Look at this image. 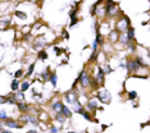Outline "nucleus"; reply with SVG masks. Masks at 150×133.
Returning <instances> with one entry per match:
<instances>
[{
    "mask_svg": "<svg viewBox=\"0 0 150 133\" xmlns=\"http://www.w3.org/2000/svg\"><path fill=\"white\" fill-rule=\"evenodd\" d=\"M127 39H128V41H133L135 40V28L133 27L127 28Z\"/></svg>",
    "mask_w": 150,
    "mask_h": 133,
    "instance_id": "obj_8",
    "label": "nucleus"
},
{
    "mask_svg": "<svg viewBox=\"0 0 150 133\" xmlns=\"http://www.w3.org/2000/svg\"><path fill=\"white\" fill-rule=\"evenodd\" d=\"M5 125L8 128H21V124L16 120H13V119H5Z\"/></svg>",
    "mask_w": 150,
    "mask_h": 133,
    "instance_id": "obj_5",
    "label": "nucleus"
},
{
    "mask_svg": "<svg viewBox=\"0 0 150 133\" xmlns=\"http://www.w3.org/2000/svg\"><path fill=\"white\" fill-rule=\"evenodd\" d=\"M42 45H45V40H44V39H41L40 41H37L35 46H36V47H41Z\"/></svg>",
    "mask_w": 150,
    "mask_h": 133,
    "instance_id": "obj_29",
    "label": "nucleus"
},
{
    "mask_svg": "<svg viewBox=\"0 0 150 133\" xmlns=\"http://www.w3.org/2000/svg\"><path fill=\"white\" fill-rule=\"evenodd\" d=\"M28 1H36V0H28Z\"/></svg>",
    "mask_w": 150,
    "mask_h": 133,
    "instance_id": "obj_39",
    "label": "nucleus"
},
{
    "mask_svg": "<svg viewBox=\"0 0 150 133\" xmlns=\"http://www.w3.org/2000/svg\"><path fill=\"white\" fill-rule=\"evenodd\" d=\"M49 72H50V69H49V68H46V69H45V72L41 74V77H42V79H44V81H48V79H49V77H50Z\"/></svg>",
    "mask_w": 150,
    "mask_h": 133,
    "instance_id": "obj_21",
    "label": "nucleus"
},
{
    "mask_svg": "<svg viewBox=\"0 0 150 133\" xmlns=\"http://www.w3.org/2000/svg\"><path fill=\"white\" fill-rule=\"evenodd\" d=\"M128 99L130 100H136L137 99V92H135V91L128 92Z\"/></svg>",
    "mask_w": 150,
    "mask_h": 133,
    "instance_id": "obj_25",
    "label": "nucleus"
},
{
    "mask_svg": "<svg viewBox=\"0 0 150 133\" xmlns=\"http://www.w3.org/2000/svg\"><path fill=\"white\" fill-rule=\"evenodd\" d=\"M96 50H97V42L94 41V44H92V51H96Z\"/></svg>",
    "mask_w": 150,
    "mask_h": 133,
    "instance_id": "obj_34",
    "label": "nucleus"
},
{
    "mask_svg": "<svg viewBox=\"0 0 150 133\" xmlns=\"http://www.w3.org/2000/svg\"><path fill=\"white\" fill-rule=\"evenodd\" d=\"M10 87H12V90H13V91H18V90H19V82H18V79H17V78H14V79L12 81Z\"/></svg>",
    "mask_w": 150,
    "mask_h": 133,
    "instance_id": "obj_11",
    "label": "nucleus"
},
{
    "mask_svg": "<svg viewBox=\"0 0 150 133\" xmlns=\"http://www.w3.org/2000/svg\"><path fill=\"white\" fill-rule=\"evenodd\" d=\"M95 31H96V39H95V42H97V45H101V44L104 42V39H103V36L100 35V32H99V28H97V23H95Z\"/></svg>",
    "mask_w": 150,
    "mask_h": 133,
    "instance_id": "obj_7",
    "label": "nucleus"
},
{
    "mask_svg": "<svg viewBox=\"0 0 150 133\" xmlns=\"http://www.w3.org/2000/svg\"><path fill=\"white\" fill-rule=\"evenodd\" d=\"M49 132H50V133H59V128H57V127H51V128L49 129Z\"/></svg>",
    "mask_w": 150,
    "mask_h": 133,
    "instance_id": "obj_31",
    "label": "nucleus"
},
{
    "mask_svg": "<svg viewBox=\"0 0 150 133\" xmlns=\"http://www.w3.org/2000/svg\"><path fill=\"white\" fill-rule=\"evenodd\" d=\"M57 120H58L59 123H62V124H63V123L65 122V116H64L62 113H58V114H57Z\"/></svg>",
    "mask_w": 150,
    "mask_h": 133,
    "instance_id": "obj_20",
    "label": "nucleus"
},
{
    "mask_svg": "<svg viewBox=\"0 0 150 133\" xmlns=\"http://www.w3.org/2000/svg\"><path fill=\"white\" fill-rule=\"evenodd\" d=\"M26 122L31 123V124H33V125H39V120H37L35 116H26Z\"/></svg>",
    "mask_w": 150,
    "mask_h": 133,
    "instance_id": "obj_15",
    "label": "nucleus"
},
{
    "mask_svg": "<svg viewBox=\"0 0 150 133\" xmlns=\"http://www.w3.org/2000/svg\"><path fill=\"white\" fill-rule=\"evenodd\" d=\"M48 53H46V51H45V50H41V51H39V54H37V58H39L40 59V60H46V59H48Z\"/></svg>",
    "mask_w": 150,
    "mask_h": 133,
    "instance_id": "obj_13",
    "label": "nucleus"
},
{
    "mask_svg": "<svg viewBox=\"0 0 150 133\" xmlns=\"http://www.w3.org/2000/svg\"><path fill=\"white\" fill-rule=\"evenodd\" d=\"M1 133H12V132H9V131H1Z\"/></svg>",
    "mask_w": 150,
    "mask_h": 133,
    "instance_id": "obj_37",
    "label": "nucleus"
},
{
    "mask_svg": "<svg viewBox=\"0 0 150 133\" xmlns=\"http://www.w3.org/2000/svg\"><path fill=\"white\" fill-rule=\"evenodd\" d=\"M68 133H74V132H68Z\"/></svg>",
    "mask_w": 150,
    "mask_h": 133,
    "instance_id": "obj_40",
    "label": "nucleus"
},
{
    "mask_svg": "<svg viewBox=\"0 0 150 133\" xmlns=\"http://www.w3.org/2000/svg\"><path fill=\"white\" fill-rule=\"evenodd\" d=\"M97 99H99L101 102H104V104H109V102L112 101V95L107 90H103V91L99 92V95H97Z\"/></svg>",
    "mask_w": 150,
    "mask_h": 133,
    "instance_id": "obj_2",
    "label": "nucleus"
},
{
    "mask_svg": "<svg viewBox=\"0 0 150 133\" xmlns=\"http://www.w3.org/2000/svg\"><path fill=\"white\" fill-rule=\"evenodd\" d=\"M77 81L81 83V86L84 87V88H86V87H89L90 86V83H91V78H90V76L86 73V70L84 69L80 74H78V78H77Z\"/></svg>",
    "mask_w": 150,
    "mask_h": 133,
    "instance_id": "obj_1",
    "label": "nucleus"
},
{
    "mask_svg": "<svg viewBox=\"0 0 150 133\" xmlns=\"http://www.w3.org/2000/svg\"><path fill=\"white\" fill-rule=\"evenodd\" d=\"M33 68H35V64H31V65H30V68H28V70H27V77L32 74V72H33Z\"/></svg>",
    "mask_w": 150,
    "mask_h": 133,
    "instance_id": "obj_28",
    "label": "nucleus"
},
{
    "mask_svg": "<svg viewBox=\"0 0 150 133\" xmlns=\"http://www.w3.org/2000/svg\"><path fill=\"white\" fill-rule=\"evenodd\" d=\"M5 102H6V99H4L3 96L0 95V104H5Z\"/></svg>",
    "mask_w": 150,
    "mask_h": 133,
    "instance_id": "obj_35",
    "label": "nucleus"
},
{
    "mask_svg": "<svg viewBox=\"0 0 150 133\" xmlns=\"http://www.w3.org/2000/svg\"><path fill=\"white\" fill-rule=\"evenodd\" d=\"M126 68L128 69V72H136V70H139L140 65H139L136 62H133V60H127V63H126Z\"/></svg>",
    "mask_w": 150,
    "mask_h": 133,
    "instance_id": "obj_3",
    "label": "nucleus"
},
{
    "mask_svg": "<svg viewBox=\"0 0 150 133\" xmlns=\"http://www.w3.org/2000/svg\"><path fill=\"white\" fill-rule=\"evenodd\" d=\"M53 110H55V111H58V113H60V110H62V108H63V104L60 101H57V102H54L53 104Z\"/></svg>",
    "mask_w": 150,
    "mask_h": 133,
    "instance_id": "obj_12",
    "label": "nucleus"
},
{
    "mask_svg": "<svg viewBox=\"0 0 150 133\" xmlns=\"http://www.w3.org/2000/svg\"><path fill=\"white\" fill-rule=\"evenodd\" d=\"M104 74H105V73H104L103 68H101V66H99V68H97V76H96V81H97V82H100L101 85L104 83Z\"/></svg>",
    "mask_w": 150,
    "mask_h": 133,
    "instance_id": "obj_6",
    "label": "nucleus"
},
{
    "mask_svg": "<svg viewBox=\"0 0 150 133\" xmlns=\"http://www.w3.org/2000/svg\"><path fill=\"white\" fill-rule=\"evenodd\" d=\"M63 36H64V39H67V40L69 39V35H68V32H67L65 29H64V31H63Z\"/></svg>",
    "mask_w": 150,
    "mask_h": 133,
    "instance_id": "obj_33",
    "label": "nucleus"
},
{
    "mask_svg": "<svg viewBox=\"0 0 150 133\" xmlns=\"http://www.w3.org/2000/svg\"><path fill=\"white\" fill-rule=\"evenodd\" d=\"M64 99H65V101L68 102V104H76V102L78 101V97L76 95H73L72 92H67L64 95Z\"/></svg>",
    "mask_w": 150,
    "mask_h": 133,
    "instance_id": "obj_4",
    "label": "nucleus"
},
{
    "mask_svg": "<svg viewBox=\"0 0 150 133\" xmlns=\"http://www.w3.org/2000/svg\"><path fill=\"white\" fill-rule=\"evenodd\" d=\"M16 16H17L18 18H21V19H27L26 13H23V12H19V10H17V12H16Z\"/></svg>",
    "mask_w": 150,
    "mask_h": 133,
    "instance_id": "obj_23",
    "label": "nucleus"
},
{
    "mask_svg": "<svg viewBox=\"0 0 150 133\" xmlns=\"http://www.w3.org/2000/svg\"><path fill=\"white\" fill-rule=\"evenodd\" d=\"M77 12H78V8H76V9H73L71 13H69V18L71 19H73V18H76V14H77Z\"/></svg>",
    "mask_w": 150,
    "mask_h": 133,
    "instance_id": "obj_26",
    "label": "nucleus"
},
{
    "mask_svg": "<svg viewBox=\"0 0 150 133\" xmlns=\"http://www.w3.org/2000/svg\"><path fill=\"white\" fill-rule=\"evenodd\" d=\"M87 108H89L90 110H95V109H97V102L94 101V100H89V102H87Z\"/></svg>",
    "mask_w": 150,
    "mask_h": 133,
    "instance_id": "obj_14",
    "label": "nucleus"
},
{
    "mask_svg": "<svg viewBox=\"0 0 150 133\" xmlns=\"http://www.w3.org/2000/svg\"><path fill=\"white\" fill-rule=\"evenodd\" d=\"M49 79H50V82H51V85H53L54 87L57 86V73L54 72L53 74H51L50 77H49Z\"/></svg>",
    "mask_w": 150,
    "mask_h": 133,
    "instance_id": "obj_18",
    "label": "nucleus"
},
{
    "mask_svg": "<svg viewBox=\"0 0 150 133\" xmlns=\"http://www.w3.org/2000/svg\"><path fill=\"white\" fill-rule=\"evenodd\" d=\"M54 51L57 53V55H58V56H59V55H60V54L63 53V50H62V49H59V47H57V46L54 47Z\"/></svg>",
    "mask_w": 150,
    "mask_h": 133,
    "instance_id": "obj_32",
    "label": "nucleus"
},
{
    "mask_svg": "<svg viewBox=\"0 0 150 133\" xmlns=\"http://www.w3.org/2000/svg\"><path fill=\"white\" fill-rule=\"evenodd\" d=\"M28 133H37V131H28Z\"/></svg>",
    "mask_w": 150,
    "mask_h": 133,
    "instance_id": "obj_36",
    "label": "nucleus"
},
{
    "mask_svg": "<svg viewBox=\"0 0 150 133\" xmlns=\"http://www.w3.org/2000/svg\"><path fill=\"white\" fill-rule=\"evenodd\" d=\"M18 109H19V111H22V113H25V111H28L30 110V106L26 104V102H18Z\"/></svg>",
    "mask_w": 150,
    "mask_h": 133,
    "instance_id": "obj_10",
    "label": "nucleus"
},
{
    "mask_svg": "<svg viewBox=\"0 0 150 133\" xmlns=\"http://www.w3.org/2000/svg\"><path fill=\"white\" fill-rule=\"evenodd\" d=\"M82 115H84V118H85V119H86V120H91V115H90L89 113H86V111H84V113H82Z\"/></svg>",
    "mask_w": 150,
    "mask_h": 133,
    "instance_id": "obj_30",
    "label": "nucleus"
},
{
    "mask_svg": "<svg viewBox=\"0 0 150 133\" xmlns=\"http://www.w3.org/2000/svg\"><path fill=\"white\" fill-rule=\"evenodd\" d=\"M22 74H23V70H22V69H19V70H17L16 73H14V78H19V77H22Z\"/></svg>",
    "mask_w": 150,
    "mask_h": 133,
    "instance_id": "obj_27",
    "label": "nucleus"
},
{
    "mask_svg": "<svg viewBox=\"0 0 150 133\" xmlns=\"http://www.w3.org/2000/svg\"><path fill=\"white\" fill-rule=\"evenodd\" d=\"M5 119H8V114L3 109V110H0V120H5Z\"/></svg>",
    "mask_w": 150,
    "mask_h": 133,
    "instance_id": "obj_22",
    "label": "nucleus"
},
{
    "mask_svg": "<svg viewBox=\"0 0 150 133\" xmlns=\"http://www.w3.org/2000/svg\"><path fill=\"white\" fill-rule=\"evenodd\" d=\"M119 41H121L123 45H126V46L130 45V41H128V39H127L126 35H121V36H119Z\"/></svg>",
    "mask_w": 150,
    "mask_h": 133,
    "instance_id": "obj_16",
    "label": "nucleus"
},
{
    "mask_svg": "<svg viewBox=\"0 0 150 133\" xmlns=\"http://www.w3.org/2000/svg\"><path fill=\"white\" fill-rule=\"evenodd\" d=\"M14 96H16L17 100H25V95H23V92H22V91H17V93L14 95Z\"/></svg>",
    "mask_w": 150,
    "mask_h": 133,
    "instance_id": "obj_24",
    "label": "nucleus"
},
{
    "mask_svg": "<svg viewBox=\"0 0 150 133\" xmlns=\"http://www.w3.org/2000/svg\"><path fill=\"white\" fill-rule=\"evenodd\" d=\"M30 88V82H27V81H25L23 83H22V86H21V91L22 92H25V91H27Z\"/></svg>",
    "mask_w": 150,
    "mask_h": 133,
    "instance_id": "obj_19",
    "label": "nucleus"
},
{
    "mask_svg": "<svg viewBox=\"0 0 150 133\" xmlns=\"http://www.w3.org/2000/svg\"><path fill=\"white\" fill-rule=\"evenodd\" d=\"M60 113H62L65 118H72V111H71V109L67 108V106H64V105H63V108H62V110H60Z\"/></svg>",
    "mask_w": 150,
    "mask_h": 133,
    "instance_id": "obj_9",
    "label": "nucleus"
},
{
    "mask_svg": "<svg viewBox=\"0 0 150 133\" xmlns=\"http://www.w3.org/2000/svg\"><path fill=\"white\" fill-rule=\"evenodd\" d=\"M6 102H9V104H14V105H17V104H18V100L16 99V96H9V97H6Z\"/></svg>",
    "mask_w": 150,
    "mask_h": 133,
    "instance_id": "obj_17",
    "label": "nucleus"
},
{
    "mask_svg": "<svg viewBox=\"0 0 150 133\" xmlns=\"http://www.w3.org/2000/svg\"><path fill=\"white\" fill-rule=\"evenodd\" d=\"M1 131H3V124L0 123V132H1Z\"/></svg>",
    "mask_w": 150,
    "mask_h": 133,
    "instance_id": "obj_38",
    "label": "nucleus"
}]
</instances>
